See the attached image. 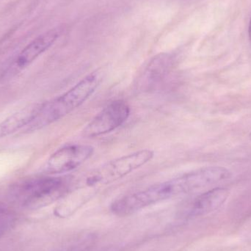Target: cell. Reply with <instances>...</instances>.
I'll return each mask as SVG.
<instances>
[{
  "label": "cell",
  "mask_w": 251,
  "mask_h": 251,
  "mask_svg": "<svg viewBox=\"0 0 251 251\" xmlns=\"http://www.w3.org/2000/svg\"><path fill=\"white\" fill-rule=\"evenodd\" d=\"M212 181L210 171L200 168L124 196L113 202L111 209L118 216H127L154 203L209 187Z\"/></svg>",
  "instance_id": "obj_1"
},
{
  "label": "cell",
  "mask_w": 251,
  "mask_h": 251,
  "mask_svg": "<svg viewBox=\"0 0 251 251\" xmlns=\"http://www.w3.org/2000/svg\"><path fill=\"white\" fill-rule=\"evenodd\" d=\"M102 81L99 71L87 75L69 91L48 102L41 104V108L26 131H35L51 125L80 107L97 91Z\"/></svg>",
  "instance_id": "obj_2"
},
{
  "label": "cell",
  "mask_w": 251,
  "mask_h": 251,
  "mask_svg": "<svg viewBox=\"0 0 251 251\" xmlns=\"http://www.w3.org/2000/svg\"><path fill=\"white\" fill-rule=\"evenodd\" d=\"M153 156V151L143 149L109 161L87 174L85 185L94 187L114 182L150 162Z\"/></svg>",
  "instance_id": "obj_3"
},
{
  "label": "cell",
  "mask_w": 251,
  "mask_h": 251,
  "mask_svg": "<svg viewBox=\"0 0 251 251\" xmlns=\"http://www.w3.org/2000/svg\"><path fill=\"white\" fill-rule=\"evenodd\" d=\"M70 181L63 177L38 178L24 184L17 190V197L24 206L37 209L47 206L67 193Z\"/></svg>",
  "instance_id": "obj_4"
},
{
  "label": "cell",
  "mask_w": 251,
  "mask_h": 251,
  "mask_svg": "<svg viewBox=\"0 0 251 251\" xmlns=\"http://www.w3.org/2000/svg\"><path fill=\"white\" fill-rule=\"evenodd\" d=\"M131 109L126 101L115 100L101 110L82 131L85 137H96L114 131L128 119Z\"/></svg>",
  "instance_id": "obj_5"
},
{
  "label": "cell",
  "mask_w": 251,
  "mask_h": 251,
  "mask_svg": "<svg viewBox=\"0 0 251 251\" xmlns=\"http://www.w3.org/2000/svg\"><path fill=\"white\" fill-rule=\"evenodd\" d=\"M94 148L90 145L73 144L54 152L46 165V171L51 174L71 172L79 168L92 156Z\"/></svg>",
  "instance_id": "obj_6"
},
{
  "label": "cell",
  "mask_w": 251,
  "mask_h": 251,
  "mask_svg": "<svg viewBox=\"0 0 251 251\" xmlns=\"http://www.w3.org/2000/svg\"><path fill=\"white\" fill-rule=\"evenodd\" d=\"M60 33L56 29H50L29 43L16 57V69H23L30 65L37 57L47 51L58 38Z\"/></svg>",
  "instance_id": "obj_7"
},
{
  "label": "cell",
  "mask_w": 251,
  "mask_h": 251,
  "mask_svg": "<svg viewBox=\"0 0 251 251\" xmlns=\"http://www.w3.org/2000/svg\"><path fill=\"white\" fill-rule=\"evenodd\" d=\"M174 63V57L167 53L153 57L140 78V87L143 89L150 90L159 85L171 72Z\"/></svg>",
  "instance_id": "obj_8"
},
{
  "label": "cell",
  "mask_w": 251,
  "mask_h": 251,
  "mask_svg": "<svg viewBox=\"0 0 251 251\" xmlns=\"http://www.w3.org/2000/svg\"><path fill=\"white\" fill-rule=\"evenodd\" d=\"M229 196L227 189L217 187L199 196L192 205L190 213L194 216L206 215L219 209Z\"/></svg>",
  "instance_id": "obj_9"
},
{
  "label": "cell",
  "mask_w": 251,
  "mask_h": 251,
  "mask_svg": "<svg viewBox=\"0 0 251 251\" xmlns=\"http://www.w3.org/2000/svg\"><path fill=\"white\" fill-rule=\"evenodd\" d=\"M41 104H29L9 116L0 123V138L16 132L32 123L41 108Z\"/></svg>",
  "instance_id": "obj_10"
},
{
  "label": "cell",
  "mask_w": 251,
  "mask_h": 251,
  "mask_svg": "<svg viewBox=\"0 0 251 251\" xmlns=\"http://www.w3.org/2000/svg\"><path fill=\"white\" fill-rule=\"evenodd\" d=\"M7 224H8V222H7V220L0 217V235H1L5 231Z\"/></svg>",
  "instance_id": "obj_11"
},
{
  "label": "cell",
  "mask_w": 251,
  "mask_h": 251,
  "mask_svg": "<svg viewBox=\"0 0 251 251\" xmlns=\"http://www.w3.org/2000/svg\"><path fill=\"white\" fill-rule=\"evenodd\" d=\"M249 41H250V44L251 45V21H250V24H249Z\"/></svg>",
  "instance_id": "obj_12"
},
{
  "label": "cell",
  "mask_w": 251,
  "mask_h": 251,
  "mask_svg": "<svg viewBox=\"0 0 251 251\" xmlns=\"http://www.w3.org/2000/svg\"><path fill=\"white\" fill-rule=\"evenodd\" d=\"M249 138L251 140V132L250 133V134H249Z\"/></svg>",
  "instance_id": "obj_13"
}]
</instances>
